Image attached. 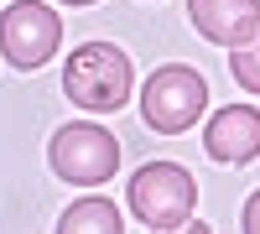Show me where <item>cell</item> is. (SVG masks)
Instances as JSON below:
<instances>
[{"instance_id":"7","label":"cell","mask_w":260,"mask_h":234,"mask_svg":"<svg viewBox=\"0 0 260 234\" xmlns=\"http://www.w3.org/2000/svg\"><path fill=\"white\" fill-rule=\"evenodd\" d=\"M187 16L219 47H240L260 31V0H187Z\"/></svg>"},{"instance_id":"8","label":"cell","mask_w":260,"mask_h":234,"mask_svg":"<svg viewBox=\"0 0 260 234\" xmlns=\"http://www.w3.org/2000/svg\"><path fill=\"white\" fill-rule=\"evenodd\" d=\"M120 229H125V219L110 198H83L57 219V234H120Z\"/></svg>"},{"instance_id":"5","label":"cell","mask_w":260,"mask_h":234,"mask_svg":"<svg viewBox=\"0 0 260 234\" xmlns=\"http://www.w3.org/2000/svg\"><path fill=\"white\" fill-rule=\"evenodd\" d=\"M62 42V21L52 6L42 0H16L0 16V52H6L16 68H42Z\"/></svg>"},{"instance_id":"11","label":"cell","mask_w":260,"mask_h":234,"mask_svg":"<svg viewBox=\"0 0 260 234\" xmlns=\"http://www.w3.org/2000/svg\"><path fill=\"white\" fill-rule=\"evenodd\" d=\"M62 6H94V0H62Z\"/></svg>"},{"instance_id":"9","label":"cell","mask_w":260,"mask_h":234,"mask_svg":"<svg viewBox=\"0 0 260 234\" xmlns=\"http://www.w3.org/2000/svg\"><path fill=\"white\" fill-rule=\"evenodd\" d=\"M229 73L240 78V89L260 94V31H255L250 42H240V47L229 52Z\"/></svg>"},{"instance_id":"4","label":"cell","mask_w":260,"mask_h":234,"mask_svg":"<svg viewBox=\"0 0 260 234\" xmlns=\"http://www.w3.org/2000/svg\"><path fill=\"white\" fill-rule=\"evenodd\" d=\"M47 161L62 182H78V187H94L104 177H115L120 166V141L104 130V125H62L47 146Z\"/></svg>"},{"instance_id":"3","label":"cell","mask_w":260,"mask_h":234,"mask_svg":"<svg viewBox=\"0 0 260 234\" xmlns=\"http://www.w3.org/2000/svg\"><path fill=\"white\" fill-rule=\"evenodd\" d=\"M125 203L136 208V219L146 229H182L192 219V208H198V182L177 161H151L130 177Z\"/></svg>"},{"instance_id":"10","label":"cell","mask_w":260,"mask_h":234,"mask_svg":"<svg viewBox=\"0 0 260 234\" xmlns=\"http://www.w3.org/2000/svg\"><path fill=\"white\" fill-rule=\"evenodd\" d=\"M240 224H245V234H260V187L250 193V203H245V214H240Z\"/></svg>"},{"instance_id":"2","label":"cell","mask_w":260,"mask_h":234,"mask_svg":"<svg viewBox=\"0 0 260 234\" xmlns=\"http://www.w3.org/2000/svg\"><path fill=\"white\" fill-rule=\"evenodd\" d=\"M208 104V78L187 62H167L141 83V120L161 136H182L187 125H198Z\"/></svg>"},{"instance_id":"1","label":"cell","mask_w":260,"mask_h":234,"mask_svg":"<svg viewBox=\"0 0 260 234\" xmlns=\"http://www.w3.org/2000/svg\"><path fill=\"white\" fill-rule=\"evenodd\" d=\"M130 83H136L130 57L115 42H83V47H73L68 68H62V94H68L78 110H89V115L120 110L130 99Z\"/></svg>"},{"instance_id":"6","label":"cell","mask_w":260,"mask_h":234,"mask_svg":"<svg viewBox=\"0 0 260 234\" xmlns=\"http://www.w3.org/2000/svg\"><path fill=\"white\" fill-rule=\"evenodd\" d=\"M203 151L213 161L245 166L260 156V110H245V104H229L203 125Z\"/></svg>"}]
</instances>
